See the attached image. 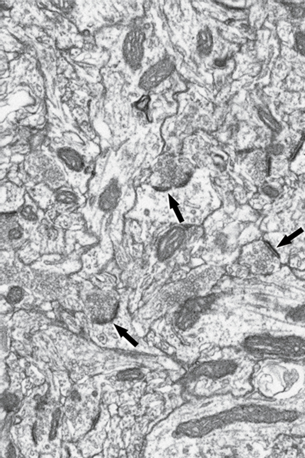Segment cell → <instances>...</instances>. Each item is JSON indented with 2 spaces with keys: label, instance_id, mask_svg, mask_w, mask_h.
Listing matches in <instances>:
<instances>
[{
  "label": "cell",
  "instance_id": "obj_11",
  "mask_svg": "<svg viewBox=\"0 0 305 458\" xmlns=\"http://www.w3.org/2000/svg\"><path fill=\"white\" fill-rule=\"evenodd\" d=\"M293 47L296 52L305 57V31L297 29L293 34Z\"/></svg>",
  "mask_w": 305,
  "mask_h": 458
},
{
  "label": "cell",
  "instance_id": "obj_6",
  "mask_svg": "<svg viewBox=\"0 0 305 458\" xmlns=\"http://www.w3.org/2000/svg\"><path fill=\"white\" fill-rule=\"evenodd\" d=\"M53 198L57 205L70 207L79 204L80 198L72 189L60 188L54 193Z\"/></svg>",
  "mask_w": 305,
  "mask_h": 458
},
{
  "label": "cell",
  "instance_id": "obj_8",
  "mask_svg": "<svg viewBox=\"0 0 305 458\" xmlns=\"http://www.w3.org/2000/svg\"><path fill=\"white\" fill-rule=\"evenodd\" d=\"M197 43L199 53L204 56L211 53L213 46V38L211 32L208 29H203L199 32Z\"/></svg>",
  "mask_w": 305,
  "mask_h": 458
},
{
  "label": "cell",
  "instance_id": "obj_19",
  "mask_svg": "<svg viewBox=\"0 0 305 458\" xmlns=\"http://www.w3.org/2000/svg\"><path fill=\"white\" fill-rule=\"evenodd\" d=\"M141 101H139L137 107L140 109H144L145 107L147 106L149 100V97L147 96H145L143 98V99L140 100Z\"/></svg>",
  "mask_w": 305,
  "mask_h": 458
},
{
  "label": "cell",
  "instance_id": "obj_13",
  "mask_svg": "<svg viewBox=\"0 0 305 458\" xmlns=\"http://www.w3.org/2000/svg\"><path fill=\"white\" fill-rule=\"evenodd\" d=\"M141 377V372L136 369L124 370V371L119 372L117 374L118 379L122 381H132L140 379Z\"/></svg>",
  "mask_w": 305,
  "mask_h": 458
},
{
  "label": "cell",
  "instance_id": "obj_1",
  "mask_svg": "<svg viewBox=\"0 0 305 458\" xmlns=\"http://www.w3.org/2000/svg\"><path fill=\"white\" fill-rule=\"evenodd\" d=\"M174 63L169 59H162L145 71L140 81L142 89H155L168 79L174 70Z\"/></svg>",
  "mask_w": 305,
  "mask_h": 458
},
{
  "label": "cell",
  "instance_id": "obj_7",
  "mask_svg": "<svg viewBox=\"0 0 305 458\" xmlns=\"http://www.w3.org/2000/svg\"><path fill=\"white\" fill-rule=\"evenodd\" d=\"M18 215L23 220L28 222H36L39 219L38 210L33 202L29 201L20 207Z\"/></svg>",
  "mask_w": 305,
  "mask_h": 458
},
{
  "label": "cell",
  "instance_id": "obj_16",
  "mask_svg": "<svg viewBox=\"0 0 305 458\" xmlns=\"http://www.w3.org/2000/svg\"><path fill=\"white\" fill-rule=\"evenodd\" d=\"M264 194L270 198H276L279 195V192L277 189L271 186H266L262 189Z\"/></svg>",
  "mask_w": 305,
  "mask_h": 458
},
{
  "label": "cell",
  "instance_id": "obj_5",
  "mask_svg": "<svg viewBox=\"0 0 305 458\" xmlns=\"http://www.w3.org/2000/svg\"><path fill=\"white\" fill-rule=\"evenodd\" d=\"M120 196V191L117 184L111 183L100 196L99 206L101 210L109 212L117 205L118 199Z\"/></svg>",
  "mask_w": 305,
  "mask_h": 458
},
{
  "label": "cell",
  "instance_id": "obj_20",
  "mask_svg": "<svg viewBox=\"0 0 305 458\" xmlns=\"http://www.w3.org/2000/svg\"><path fill=\"white\" fill-rule=\"evenodd\" d=\"M71 399H72L74 402H80L81 400V397L79 393L77 391H74L72 393V395H71Z\"/></svg>",
  "mask_w": 305,
  "mask_h": 458
},
{
  "label": "cell",
  "instance_id": "obj_3",
  "mask_svg": "<svg viewBox=\"0 0 305 458\" xmlns=\"http://www.w3.org/2000/svg\"><path fill=\"white\" fill-rule=\"evenodd\" d=\"M56 154L61 162L70 171L80 172L86 168V162L83 156L73 148H59L57 149Z\"/></svg>",
  "mask_w": 305,
  "mask_h": 458
},
{
  "label": "cell",
  "instance_id": "obj_17",
  "mask_svg": "<svg viewBox=\"0 0 305 458\" xmlns=\"http://www.w3.org/2000/svg\"><path fill=\"white\" fill-rule=\"evenodd\" d=\"M269 149L271 154L274 155H279L282 154L284 150V147L283 145L276 144L271 145Z\"/></svg>",
  "mask_w": 305,
  "mask_h": 458
},
{
  "label": "cell",
  "instance_id": "obj_18",
  "mask_svg": "<svg viewBox=\"0 0 305 458\" xmlns=\"http://www.w3.org/2000/svg\"><path fill=\"white\" fill-rule=\"evenodd\" d=\"M6 456L7 457H15L16 456V449L12 443H9L6 450Z\"/></svg>",
  "mask_w": 305,
  "mask_h": 458
},
{
  "label": "cell",
  "instance_id": "obj_14",
  "mask_svg": "<svg viewBox=\"0 0 305 458\" xmlns=\"http://www.w3.org/2000/svg\"><path fill=\"white\" fill-rule=\"evenodd\" d=\"M61 410L59 408H57L54 410L52 415V420L51 422V429L49 434V439L53 440L56 438L57 436V429H58L60 419L61 417Z\"/></svg>",
  "mask_w": 305,
  "mask_h": 458
},
{
  "label": "cell",
  "instance_id": "obj_9",
  "mask_svg": "<svg viewBox=\"0 0 305 458\" xmlns=\"http://www.w3.org/2000/svg\"><path fill=\"white\" fill-rule=\"evenodd\" d=\"M258 114L261 120L268 128L276 133H279L282 127L272 114L264 108L259 109Z\"/></svg>",
  "mask_w": 305,
  "mask_h": 458
},
{
  "label": "cell",
  "instance_id": "obj_2",
  "mask_svg": "<svg viewBox=\"0 0 305 458\" xmlns=\"http://www.w3.org/2000/svg\"><path fill=\"white\" fill-rule=\"evenodd\" d=\"M54 162L49 155L42 151H30L25 162L26 172L31 178L41 176Z\"/></svg>",
  "mask_w": 305,
  "mask_h": 458
},
{
  "label": "cell",
  "instance_id": "obj_12",
  "mask_svg": "<svg viewBox=\"0 0 305 458\" xmlns=\"http://www.w3.org/2000/svg\"><path fill=\"white\" fill-rule=\"evenodd\" d=\"M19 403L18 397L13 393H6L2 397V406L7 412L13 411L19 406Z\"/></svg>",
  "mask_w": 305,
  "mask_h": 458
},
{
  "label": "cell",
  "instance_id": "obj_15",
  "mask_svg": "<svg viewBox=\"0 0 305 458\" xmlns=\"http://www.w3.org/2000/svg\"><path fill=\"white\" fill-rule=\"evenodd\" d=\"M23 296V292L19 287L12 288L8 295V300L10 303L15 304L19 303L22 300Z\"/></svg>",
  "mask_w": 305,
  "mask_h": 458
},
{
  "label": "cell",
  "instance_id": "obj_10",
  "mask_svg": "<svg viewBox=\"0 0 305 458\" xmlns=\"http://www.w3.org/2000/svg\"><path fill=\"white\" fill-rule=\"evenodd\" d=\"M286 6L288 16L291 20H303L305 18V6L295 3H286Z\"/></svg>",
  "mask_w": 305,
  "mask_h": 458
},
{
  "label": "cell",
  "instance_id": "obj_4",
  "mask_svg": "<svg viewBox=\"0 0 305 458\" xmlns=\"http://www.w3.org/2000/svg\"><path fill=\"white\" fill-rule=\"evenodd\" d=\"M40 177L44 184L52 189L62 188L66 181L65 172L55 162L44 171Z\"/></svg>",
  "mask_w": 305,
  "mask_h": 458
}]
</instances>
